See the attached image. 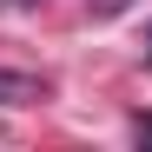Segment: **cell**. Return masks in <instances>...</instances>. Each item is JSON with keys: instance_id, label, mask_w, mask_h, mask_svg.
Segmentation results:
<instances>
[{"instance_id": "obj_5", "label": "cell", "mask_w": 152, "mask_h": 152, "mask_svg": "<svg viewBox=\"0 0 152 152\" xmlns=\"http://www.w3.org/2000/svg\"><path fill=\"white\" fill-rule=\"evenodd\" d=\"M7 7H33V0H7Z\"/></svg>"}, {"instance_id": "obj_1", "label": "cell", "mask_w": 152, "mask_h": 152, "mask_svg": "<svg viewBox=\"0 0 152 152\" xmlns=\"http://www.w3.org/2000/svg\"><path fill=\"white\" fill-rule=\"evenodd\" d=\"M46 99V80H33V73H13L0 66V106H40Z\"/></svg>"}, {"instance_id": "obj_4", "label": "cell", "mask_w": 152, "mask_h": 152, "mask_svg": "<svg viewBox=\"0 0 152 152\" xmlns=\"http://www.w3.org/2000/svg\"><path fill=\"white\" fill-rule=\"evenodd\" d=\"M145 60H152V27H145Z\"/></svg>"}, {"instance_id": "obj_3", "label": "cell", "mask_w": 152, "mask_h": 152, "mask_svg": "<svg viewBox=\"0 0 152 152\" xmlns=\"http://www.w3.org/2000/svg\"><path fill=\"white\" fill-rule=\"evenodd\" d=\"M132 132H139V139H152V113H139V119H132Z\"/></svg>"}, {"instance_id": "obj_2", "label": "cell", "mask_w": 152, "mask_h": 152, "mask_svg": "<svg viewBox=\"0 0 152 152\" xmlns=\"http://www.w3.org/2000/svg\"><path fill=\"white\" fill-rule=\"evenodd\" d=\"M126 7H132V0H93V13H99V20H113V13H126Z\"/></svg>"}]
</instances>
